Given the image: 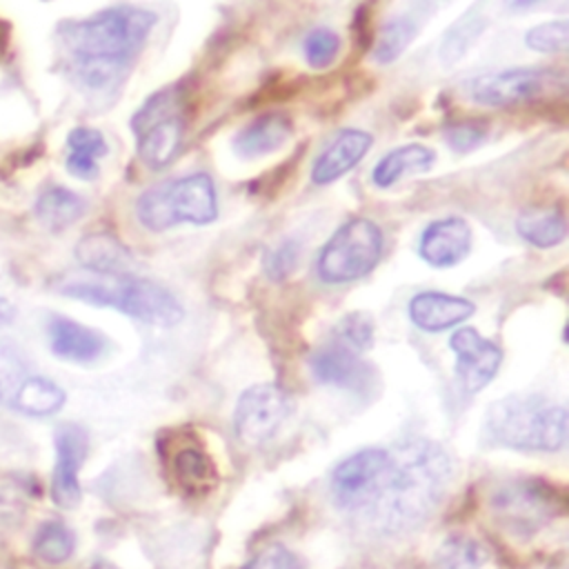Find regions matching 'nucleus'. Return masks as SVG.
<instances>
[{
    "label": "nucleus",
    "mask_w": 569,
    "mask_h": 569,
    "mask_svg": "<svg viewBox=\"0 0 569 569\" xmlns=\"http://www.w3.org/2000/svg\"><path fill=\"white\" fill-rule=\"evenodd\" d=\"M67 400V393L60 385H56L53 380L49 378H42V376H27L13 398H11V405L24 413V416H33V418H47V416H53L62 409Z\"/></svg>",
    "instance_id": "b1692460"
},
{
    "label": "nucleus",
    "mask_w": 569,
    "mask_h": 569,
    "mask_svg": "<svg viewBox=\"0 0 569 569\" xmlns=\"http://www.w3.org/2000/svg\"><path fill=\"white\" fill-rule=\"evenodd\" d=\"M47 336L53 356L76 365L96 362L98 358L104 356L109 347L104 333L64 316H51L47 325Z\"/></svg>",
    "instance_id": "dca6fc26"
},
{
    "label": "nucleus",
    "mask_w": 569,
    "mask_h": 569,
    "mask_svg": "<svg viewBox=\"0 0 569 569\" xmlns=\"http://www.w3.org/2000/svg\"><path fill=\"white\" fill-rule=\"evenodd\" d=\"M302 49H305V58H307L309 67L325 69L336 60V56L340 51V38L336 31L318 27L307 33Z\"/></svg>",
    "instance_id": "473e14b6"
},
{
    "label": "nucleus",
    "mask_w": 569,
    "mask_h": 569,
    "mask_svg": "<svg viewBox=\"0 0 569 569\" xmlns=\"http://www.w3.org/2000/svg\"><path fill=\"white\" fill-rule=\"evenodd\" d=\"M473 311L476 305L469 298L442 291H420L407 305L409 320L418 329L429 333H440L451 327H458L467 318H471Z\"/></svg>",
    "instance_id": "f3484780"
},
{
    "label": "nucleus",
    "mask_w": 569,
    "mask_h": 569,
    "mask_svg": "<svg viewBox=\"0 0 569 569\" xmlns=\"http://www.w3.org/2000/svg\"><path fill=\"white\" fill-rule=\"evenodd\" d=\"M309 367L320 385H331L351 393L373 391V367L367 360H362L360 353L351 351L349 347L336 340L316 349L311 353Z\"/></svg>",
    "instance_id": "4468645a"
},
{
    "label": "nucleus",
    "mask_w": 569,
    "mask_h": 569,
    "mask_svg": "<svg viewBox=\"0 0 569 569\" xmlns=\"http://www.w3.org/2000/svg\"><path fill=\"white\" fill-rule=\"evenodd\" d=\"M373 318L365 311H351L347 316H342L338 320V325L333 327V340L349 347L356 353H362L367 349H371L373 345Z\"/></svg>",
    "instance_id": "7c9ffc66"
},
{
    "label": "nucleus",
    "mask_w": 569,
    "mask_h": 569,
    "mask_svg": "<svg viewBox=\"0 0 569 569\" xmlns=\"http://www.w3.org/2000/svg\"><path fill=\"white\" fill-rule=\"evenodd\" d=\"M567 76L549 67H513L471 80L469 96L485 107H518L545 96L562 93Z\"/></svg>",
    "instance_id": "6e6552de"
},
{
    "label": "nucleus",
    "mask_w": 569,
    "mask_h": 569,
    "mask_svg": "<svg viewBox=\"0 0 569 569\" xmlns=\"http://www.w3.org/2000/svg\"><path fill=\"white\" fill-rule=\"evenodd\" d=\"M171 471L180 489L189 493H202L216 485L213 460L200 447L178 449L171 458Z\"/></svg>",
    "instance_id": "a878e982"
},
{
    "label": "nucleus",
    "mask_w": 569,
    "mask_h": 569,
    "mask_svg": "<svg viewBox=\"0 0 569 569\" xmlns=\"http://www.w3.org/2000/svg\"><path fill=\"white\" fill-rule=\"evenodd\" d=\"M293 400L276 382H260L244 389L236 402L233 431L247 447L271 440L291 416Z\"/></svg>",
    "instance_id": "9b49d317"
},
{
    "label": "nucleus",
    "mask_w": 569,
    "mask_h": 569,
    "mask_svg": "<svg viewBox=\"0 0 569 569\" xmlns=\"http://www.w3.org/2000/svg\"><path fill=\"white\" fill-rule=\"evenodd\" d=\"M516 231L529 244L538 249H549L565 240L567 220L560 209H527L518 216Z\"/></svg>",
    "instance_id": "393cba45"
},
{
    "label": "nucleus",
    "mask_w": 569,
    "mask_h": 569,
    "mask_svg": "<svg viewBox=\"0 0 569 569\" xmlns=\"http://www.w3.org/2000/svg\"><path fill=\"white\" fill-rule=\"evenodd\" d=\"M298 258H300V247H298V242H293V240L282 242L280 247H276V249L264 258V271H267L269 278L282 280V278H287V276L298 267Z\"/></svg>",
    "instance_id": "f704fd0d"
},
{
    "label": "nucleus",
    "mask_w": 569,
    "mask_h": 569,
    "mask_svg": "<svg viewBox=\"0 0 569 569\" xmlns=\"http://www.w3.org/2000/svg\"><path fill=\"white\" fill-rule=\"evenodd\" d=\"M73 547H76L73 531L60 520L42 522L31 542L33 553L47 565L64 562L73 553Z\"/></svg>",
    "instance_id": "cd10ccee"
},
{
    "label": "nucleus",
    "mask_w": 569,
    "mask_h": 569,
    "mask_svg": "<svg viewBox=\"0 0 569 569\" xmlns=\"http://www.w3.org/2000/svg\"><path fill=\"white\" fill-rule=\"evenodd\" d=\"M471 251V229L467 220L449 216L429 222L418 242V253L420 258L436 267V269H447L467 258Z\"/></svg>",
    "instance_id": "2eb2a0df"
},
{
    "label": "nucleus",
    "mask_w": 569,
    "mask_h": 569,
    "mask_svg": "<svg viewBox=\"0 0 569 569\" xmlns=\"http://www.w3.org/2000/svg\"><path fill=\"white\" fill-rule=\"evenodd\" d=\"M20 520V505L18 498L0 489V531L13 529Z\"/></svg>",
    "instance_id": "4c0bfd02"
},
{
    "label": "nucleus",
    "mask_w": 569,
    "mask_h": 569,
    "mask_svg": "<svg viewBox=\"0 0 569 569\" xmlns=\"http://www.w3.org/2000/svg\"><path fill=\"white\" fill-rule=\"evenodd\" d=\"M187 98L182 84H169L149 96L131 118L138 158L149 169H162L178 156L187 129Z\"/></svg>",
    "instance_id": "423d86ee"
},
{
    "label": "nucleus",
    "mask_w": 569,
    "mask_h": 569,
    "mask_svg": "<svg viewBox=\"0 0 569 569\" xmlns=\"http://www.w3.org/2000/svg\"><path fill=\"white\" fill-rule=\"evenodd\" d=\"M53 284L67 298L96 307H111L156 327H173L184 316L180 300L167 287L131 273L82 271L67 273Z\"/></svg>",
    "instance_id": "7ed1b4c3"
},
{
    "label": "nucleus",
    "mask_w": 569,
    "mask_h": 569,
    "mask_svg": "<svg viewBox=\"0 0 569 569\" xmlns=\"http://www.w3.org/2000/svg\"><path fill=\"white\" fill-rule=\"evenodd\" d=\"M389 467L376 500L360 513L378 533H405L422 525L440 505L453 465L431 440L413 438L389 449Z\"/></svg>",
    "instance_id": "f03ea898"
},
{
    "label": "nucleus",
    "mask_w": 569,
    "mask_h": 569,
    "mask_svg": "<svg viewBox=\"0 0 569 569\" xmlns=\"http://www.w3.org/2000/svg\"><path fill=\"white\" fill-rule=\"evenodd\" d=\"M242 569H302V567L293 553H289L287 549L273 547V549H267L260 556H256Z\"/></svg>",
    "instance_id": "e433bc0d"
},
{
    "label": "nucleus",
    "mask_w": 569,
    "mask_h": 569,
    "mask_svg": "<svg viewBox=\"0 0 569 569\" xmlns=\"http://www.w3.org/2000/svg\"><path fill=\"white\" fill-rule=\"evenodd\" d=\"M107 140L98 129L76 127L67 136V171L78 180H93L100 173L98 160L107 156Z\"/></svg>",
    "instance_id": "4be33fe9"
},
{
    "label": "nucleus",
    "mask_w": 569,
    "mask_h": 569,
    "mask_svg": "<svg viewBox=\"0 0 569 569\" xmlns=\"http://www.w3.org/2000/svg\"><path fill=\"white\" fill-rule=\"evenodd\" d=\"M56 442V465L51 473V498L62 509H73L80 498V467L89 451V436L80 425L64 422L53 433Z\"/></svg>",
    "instance_id": "ddd939ff"
},
{
    "label": "nucleus",
    "mask_w": 569,
    "mask_h": 569,
    "mask_svg": "<svg viewBox=\"0 0 569 569\" xmlns=\"http://www.w3.org/2000/svg\"><path fill=\"white\" fill-rule=\"evenodd\" d=\"M371 142V133L362 129H342L313 160L311 182L318 187L336 182L367 156Z\"/></svg>",
    "instance_id": "a211bd4d"
},
{
    "label": "nucleus",
    "mask_w": 569,
    "mask_h": 569,
    "mask_svg": "<svg viewBox=\"0 0 569 569\" xmlns=\"http://www.w3.org/2000/svg\"><path fill=\"white\" fill-rule=\"evenodd\" d=\"M567 409L540 396H507L493 402L485 418L493 442L520 451H558L567 442Z\"/></svg>",
    "instance_id": "20e7f679"
},
{
    "label": "nucleus",
    "mask_w": 569,
    "mask_h": 569,
    "mask_svg": "<svg viewBox=\"0 0 569 569\" xmlns=\"http://www.w3.org/2000/svg\"><path fill=\"white\" fill-rule=\"evenodd\" d=\"M291 136V120L282 113H262L244 124L233 138L240 158H258L280 149Z\"/></svg>",
    "instance_id": "6ab92c4d"
},
{
    "label": "nucleus",
    "mask_w": 569,
    "mask_h": 569,
    "mask_svg": "<svg viewBox=\"0 0 569 569\" xmlns=\"http://www.w3.org/2000/svg\"><path fill=\"white\" fill-rule=\"evenodd\" d=\"M491 509L509 531L533 533L562 509V502L556 489L540 478H518L491 496Z\"/></svg>",
    "instance_id": "1a4fd4ad"
},
{
    "label": "nucleus",
    "mask_w": 569,
    "mask_h": 569,
    "mask_svg": "<svg viewBox=\"0 0 569 569\" xmlns=\"http://www.w3.org/2000/svg\"><path fill=\"white\" fill-rule=\"evenodd\" d=\"M436 162V153L433 149L425 147V144H402L396 147L391 151H387L373 167L371 171V182L378 189H389L393 187L400 178H405L407 173H422L429 171L431 164Z\"/></svg>",
    "instance_id": "412c9836"
},
{
    "label": "nucleus",
    "mask_w": 569,
    "mask_h": 569,
    "mask_svg": "<svg viewBox=\"0 0 569 569\" xmlns=\"http://www.w3.org/2000/svg\"><path fill=\"white\" fill-rule=\"evenodd\" d=\"M449 347L456 353V378L467 393H478L498 373L502 349L473 327H460L451 333Z\"/></svg>",
    "instance_id": "f8f14e48"
},
{
    "label": "nucleus",
    "mask_w": 569,
    "mask_h": 569,
    "mask_svg": "<svg viewBox=\"0 0 569 569\" xmlns=\"http://www.w3.org/2000/svg\"><path fill=\"white\" fill-rule=\"evenodd\" d=\"M416 33H418V27L409 16L391 18L378 31V38H376L373 49H371L373 60L380 62V64L396 62L405 53V49L413 42Z\"/></svg>",
    "instance_id": "bb28decb"
},
{
    "label": "nucleus",
    "mask_w": 569,
    "mask_h": 569,
    "mask_svg": "<svg viewBox=\"0 0 569 569\" xmlns=\"http://www.w3.org/2000/svg\"><path fill=\"white\" fill-rule=\"evenodd\" d=\"M158 16L140 7H111L80 20L58 24L71 80L91 93L111 91L142 51Z\"/></svg>",
    "instance_id": "f257e3e1"
},
{
    "label": "nucleus",
    "mask_w": 569,
    "mask_h": 569,
    "mask_svg": "<svg viewBox=\"0 0 569 569\" xmlns=\"http://www.w3.org/2000/svg\"><path fill=\"white\" fill-rule=\"evenodd\" d=\"M385 238L369 218H351L333 231L318 253L316 271L327 284H345L367 276L380 260Z\"/></svg>",
    "instance_id": "0eeeda50"
},
{
    "label": "nucleus",
    "mask_w": 569,
    "mask_h": 569,
    "mask_svg": "<svg viewBox=\"0 0 569 569\" xmlns=\"http://www.w3.org/2000/svg\"><path fill=\"white\" fill-rule=\"evenodd\" d=\"M76 258L84 271L93 273H129L133 258L129 249L109 233H89L76 244Z\"/></svg>",
    "instance_id": "aec40b11"
},
{
    "label": "nucleus",
    "mask_w": 569,
    "mask_h": 569,
    "mask_svg": "<svg viewBox=\"0 0 569 569\" xmlns=\"http://www.w3.org/2000/svg\"><path fill=\"white\" fill-rule=\"evenodd\" d=\"M489 560V551L469 536L453 533L438 549L440 569H480Z\"/></svg>",
    "instance_id": "c756f323"
},
{
    "label": "nucleus",
    "mask_w": 569,
    "mask_h": 569,
    "mask_svg": "<svg viewBox=\"0 0 569 569\" xmlns=\"http://www.w3.org/2000/svg\"><path fill=\"white\" fill-rule=\"evenodd\" d=\"M24 378H27V367L18 349L0 340V402H11L18 385Z\"/></svg>",
    "instance_id": "72a5a7b5"
},
{
    "label": "nucleus",
    "mask_w": 569,
    "mask_h": 569,
    "mask_svg": "<svg viewBox=\"0 0 569 569\" xmlns=\"http://www.w3.org/2000/svg\"><path fill=\"white\" fill-rule=\"evenodd\" d=\"M84 200L60 184H51L47 189L40 191V196L36 198V218L51 231H60L71 227L78 218L84 216Z\"/></svg>",
    "instance_id": "5701e85b"
},
{
    "label": "nucleus",
    "mask_w": 569,
    "mask_h": 569,
    "mask_svg": "<svg viewBox=\"0 0 569 569\" xmlns=\"http://www.w3.org/2000/svg\"><path fill=\"white\" fill-rule=\"evenodd\" d=\"M16 316H18L16 305H13L9 298L0 296V329L9 327V325L16 320Z\"/></svg>",
    "instance_id": "58836bf2"
},
{
    "label": "nucleus",
    "mask_w": 569,
    "mask_h": 569,
    "mask_svg": "<svg viewBox=\"0 0 569 569\" xmlns=\"http://www.w3.org/2000/svg\"><path fill=\"white\" fill-rule=\"evenodd\" d=\"M389 458V449L367 447L338 462L329 478V491L336 507L360 516L376 500Z\"/></svg>",
    "instance_id": "9d476101"
},
{
    "label": "nucleus",
    "mask_w": 569,
    "mask_h": 569,
    "mask_svg": "<svg viewBox=\"0 0 569 569\" xmlns=\"http://www.w3.org/2000/svg\"><path fill=\"white\" fill-rule=\"evenodd\" d=\"M136 218L156 233L182 222L209 224L218 218L216 184L204 171L156 184L138 196Z\"/></svg>",
    "instance_id": "39448f33"
},
{
    "label": "nucleus",
    "mask_w": 569,
    "mask_h": 569,
    "mask_svg": "<svg viewBox=\"0 0 569 569\" xmlns=\"http://www.w3.org/2000/svg\"><path fill=\"white\" fill-rule=\"evenodd\" d=\"M485 138V127L478 122H456L445 129V140L456 151H471Z\"/></svg>",
    "instance_id": "c9c22d12"
},
{
    "label": "nucleus",
    "mask_w": 569,
    "mask_h": 569,
    "mask_svg": "<svg viewBox=\"0 0 569 569\" xmlns=\"http://www.w3.org/2000/svg\"><path fill=\"white\" fill-rule=\"evenodd\" d=\"M485 29H487V20L476 11H469L456 24H451L442 36V44H440L442 62L456 64L476 44V40L482 36Z\"/></svg>",
    "instance_id": "c85d7f7f"
},
{
    "label": "nucleus",
    "mask_w": 569,
    "mask_h": 569,
    "mask_svg": "<svg viewBox=\"0 0 569 569\" xmlns=\"http://www.w3.org/2000/svg\"><path fill=\"white\" fill-rule=\"evenodd\" d=\"M525 44L531 51L538 53H565L569 47V22L567 20H551V22H542L531 27L525 33Z\"/></svg>",
    "instance_id": "2f4dec72"
}]
</instances>
